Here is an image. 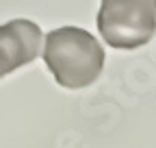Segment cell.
I'll return each mask as SVG.
<instances>
[{"mask_svg": "<svg viewBox=\"0 0 156 148\" xmlns=\"http://www.w3.org/2000/svg\"><path fill=\"white\" fill-rule=\"evenodd\" d=\"M41 59L54 81L65 89H83L98 81L104 68V48L78 26H61L46 35Z\"/></svg>", "mask_w": 156, "mask_h": 148, "instance_id": "obj_1", "label": "cell"}, {"mask_svg": "<svg viewBox=\"0 0 156 148\" xmlns=\"http://www.w3.org/2000/svg\"><path fill=\"white\" fill-rule=\"evenodd\" d=\"M44 33L33 20L15 17L0 26V79L39 57Z\"/></svg>", "mask_w": 156, "mask_h": 148, "instance_id": "obj_3", "label": "cell"}, {"mask_svg": "<svg viewBox=\"0 0 156 148\" xmlns=\"http://www.w3.org/2000/svg\"><path fill=\"white\" fill-rule=\"evenodd\" d=\"M95 22L111 48H141L156 35V0H102Z\"/></svg>", "mask_w": 156, "mask_h": 148, "instance_id": "obj_2", "label": "cell"}]
</instances>
